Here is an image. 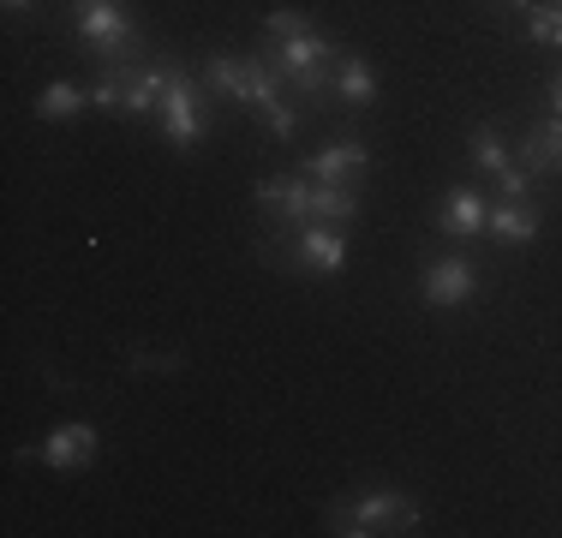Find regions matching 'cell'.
<instances>
[{
  "mask_svg": "<svg viewBox=\"0 0 562 538\" xmlns=\"http://www.w3.org/2000/svg\"><path fill=\"white\" fill-rule=\"evenodd\" d=\"M263 36H270L276 43V78H288L293 90H300V97H324L329 90V60H336V43H329V36H317L312 24H305V12H270V19H263Z\"/></svg>",
  "mask_w": 562,
  "mask_h": 538,
  "instance_id": "1",
  "label": "cell"
},
{
  "mask_svg": "<svg viewBox=\"0 0 562 538\" xmlns=\"http://www.w3.org/2000/svg\"><path fill=\"white\" fill-rule=\"evenodd\" d=\"M204 85L216 90V97H234V102L258 108L263 126H270L276 138H293V132H300V114L276 97V72L263 60H222L216 54V60L204 66Z\"/></svg>",
  "mask_w": 562,
  "mask_h": 538,
  "instance_id": "2",
  "label": "cell"
},
{
  "mask_svg": "<svg viewBox=\"0 0 562 538\" xmlns=\"http://www.w3.org/2000/svg\"><path fill=\"white\" fill-rule=\"evenodd\" d=\"M419 527V503L413 496H401V491H371V496H359V503H347L329 515V533H341V538H366V533H413Z\"/></svg>",
  "mask_w": 562,
  "mask_h": 538,
  "instance_id": "3",
  "label": "cell"
},
{
  "mask_svg": "<svg viewBox=\"0 0 562 538\" xmlns=\"http://www.w3.org/2000/svg\"><path fill=\"white\" fill-rule=\"evenodd\" d=\"M162 132H168V144L173 150H192L198 138H204V90H198V78H186V72H173V85H168V97H162Z\"/></svg>",
  "mask_w": 562,
  "mask_h": 538,
  "instance_id": "4",
  "label": "cell"
},
{
  "mask_svg": "<svg viewBox=\"0 0 562 538\" xmlns=\"http://www.w3.org/2000/svg\"><path fill=\"white\" fill-rule=\"evenodd\" d=\"M72 19H78V36H85L90 48H102L109 60H120L126 43H138L132 19L114 7V0H72Z\"/></svg>",
  "mask_w": 562,
  "mask_h": 538,
  "instance_id": "5",
  "label": "cell"
},
{
  "mask_svg": "<svg viewBox=\"0 0 562 538\" xmlns=\"http://www.w3.org/2000/svg\"><path fill=\"white\" fill-rule=\"evenodd\" d=\"M473 293H479V269L467 258H437L419 281V300L437 305V312H461V305H473Z\"/></svg>",
  "mask_w": 562,
  "mask_h": 538,
  "instance_id": "6",
  "label": "cell"
},
{
  "mask_svg": "<svg viewBox=\"0 0 562 538\" xmlns=\"http://www.w3.org/2000/svg\"><path fill=\"white\" fill-rule=\"evenodd\" d=\"M293 264L312 269V276H341V264H347V234H341V222H312V227H300V234H293Z\"/></svg>",
  "mask_w": 562,
  "mask_h": 538,
  "instance_id": "7",
  "label": "cell"
},
{
  "mask_svg": "<svg viewBox=\"0 0 562 538\" xmlns=\"http://www.w3.org/2000/svg\"><path fill=\"white\" fill-rule=\"evenodd\" d=\"M258 210L263 215H281V222H317V180H258Z\"/></svg>",
  "mask_w": 562,
  "mask_h": 538,
  "instance_id": "8",
  "label": "cell"
},
{
  "mask_svg": "<svg viewBox=\"0 0 562 538\" xmlns=\"http://www.w3.org/2000/svg\"><path fill=\"white\" fill-rule=\"evenodd\" d=\"M473 161L491 173V180H497V192H503V198H527V192H532V173L508 161L503 132H497V126H479V132H473Z\"/></svg>",
  "mask_w": 562,
  "mask_h": 538,
  "instance_id": "9",
  "label": "cell"
},
{
  "mask_svg": "<svg viewBox=\"0 0 562 538\" xmlns=\"http://www.w3.org/2000/svg\"><path fill=\"white\" fill-rule=\"evenodd\" d=\"M366 168H371L366 144L341 138V144H324V150L305 161V180H317V186H359V173H366Z\"/></svg>",
  "mask_w": 562,
  "mask_h": 538,
  "instance_id": "10",
  "label": "cell"
},
{
  "mask_svg": "<svg viewBox=\"0 0 562 538\" xmlns=\"http://www.w3.org/2000/svg\"><path fill=\"white\" fill-rule=\"evenodd\" d=\"M485 222H491V210H485V192H479V186H454L443 204H437V227L454 239H479Z\"/></svg>",
  "mask_w": 562,
  "mask_h": 538,
  "instance_id": "11",
  "label": "cell"
},
{
  "mask_svg": "<svg viewBox=\"0 0 562 538\" xmlns=\"http://www.w3.org/2000/svg\"><path fill=\"white\" fill-rule=\"evenodd\" d=\"M43 467H55V473H72V467H90L97 461V430L90 425H60L43 437Z\"/></svg>",
  "mask_w": 562,
  "mask_h": 538,
  "instance_id": "12",
  "label": "cell"
},
{
  "mask_svg": "<svg viewBox=\"0 0 562 538\" xmlns=\"http://www.w3.org/2000/svg\"><path fill=\"white\" fill-rule=\"evenodd\" d=\"M329 97H341L347 108H371L378 102V72H371L359 54H336V72H329Z\"/></svg>",
  "mask_w": 562,
  "mask_h": 538,
  "instance_id": "13",
  "label": "cell"
},
{
  "mask_svg": "<svg viewBox=\"0 0 562 538\" xmlns=\"http://www.w3.org/2000/svg\"><path fill=\"white\" fill-rule=\"evenodd\" d=\"M485 234H497L503 246H532V239H539V210H532L527 198H503V204L491 210Z\"/></svg>",
  "mask_w": 562,
  "mask_h": 538,
  "instance_id": "14",
  "label": "cell"
},
{
  "mask_svg": "<svg viewBox=\"0 0 562 538\" xmlns=\"http://www.w3.org/2000/svg\"><path fill=\"white\" fill-rule=\"evenodd\" d=\"M520 168L527 173H562V114H551L544 126L527 132V144H520Z\"/></svg>",
  "mask_w": 562,
  "mask_h": 538,
  "instance_id": "15",
  "label": "cell"
},
{
  "mask_svg": "<svg viewBox=\"0 0 562 538\" xmlns=\"http://www.w3.org/2000/svg\"><path fill=\"white\" fill-rule=\"evenodd\" d=\"M173 85V66H144V72H132V90H126V114H150V108H162Z\"/></svg>",
  "mask_w": 562,
  "mask_h": 538,
  "instance_id": "16",
  "label": "cell"
},
{
  "mask_svg": "<svg viewBox=\"0 0 562 538\" xmlns=\"http://www.w3.org/2000/svg\"><path fill=\"white\" fill-rule=\"evenodd\" d=\"M85 102H90V90H78L72 78H55V85L36 97V114H43V120H66V114H85Z\"/></svg>",
  "mask_w": 562,
  "mask_h": 538,
  "instance_id": "17",
  "label": "cell"
},
{
  "mask_svg": "<svg viewBox=\"0 0 562 538\" xmlns=\"http://www.w3.org/2000/svg\"><path fill=\"white\" fill-rule=\"evenodd\" d=\"M126 90H132V72L126 66H109V72L90 85V108H109V114H126Z\"/></svg>",
  "mask_w": 562,
  "mask_h": 538,
  "instance_id": "18",
  "label": "cell"
},
{
  "mask_svg": "<svg viewBox=\"0 0 562 538\" xmlns=\"http://www.w3.org/2000/svg\"><path fill=\"white\" fill-rule=\"evenodd\" d=\"M527 31L539 36V43L562 48V7H527Z\"/></svg>",
  "mask_w": 562,
  "mask_h": 538,
  "instance_id": "19",
  "label": "cell"
},
{
  "mask_svg": "<svg viewBox=\"0 0 562 538\" xmlns=\"http://www.w3.org/2000/svg\"><path fill=\"white\" fill-rule=\"evenodd\" d=\"M551 114H562V72L551 78Z\"/></svg>",
  "mask_w": 562,
  "mask_h": 538,
  "instance_id": "20",
  "label": "cell"
},
{
  "mask_svg": "<svg viewBox=\"0 0 562 538\" xmlns=\"http://www.w3.org/2000/svg\"><path fill=\"white\" fill-rule=\"evenodd\" d=\"M0 7H7V12H24V7H31V0H0Z\"/></svg>",
  "mask_w": 562,
  "mask_h": 538,
  "instance_id": "21",
  "label": "cell"
},
{
  "mask_svg": "<svg viewBox=\"0 0 562 538\" xmlns=\"http://www.w3.org/2000/svg\"><path fill=\"white\" fill-rule=\"evenodd\" d=\"M508 7H532V0H508Z\"/></svg>",
  "mask_w": 562,
  "mask_h": 538,
  "instance_id": "22",
  "label": "cell"
},
{
  "mask_svg": "<svg viewBox=\"0 0 562 538\" xmlns=\"http://www.w3.org/2000/svg\"><path fill=\"white\" fill-rule=\"evenodd\" d=\"M551 7H562V0H551Z\"/></svg>",
  "mask_w": 562,
  "mask_h": 538,
  "instance_id": "23",
  "label": "cell"
}]
</instances>
